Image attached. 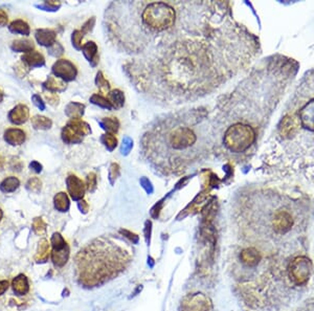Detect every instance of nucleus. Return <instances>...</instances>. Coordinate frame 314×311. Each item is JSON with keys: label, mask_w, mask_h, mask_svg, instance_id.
Segmentation results:
<instances>
[{"label": "nucleus", "mask_w": 314, "mask_h": 311, "mask_svg": "<svg viewBox=\"0 0 314 311\" xmlns=\"http://www.w3.org/2000/svg\"><path fill=\"white\" fill-rule=\"evenodd\" d=\"M309 200L276 191L243 195L233 213L226 256L236 297L252 311H290L307 294L314 274Z\"/></svg>", "instance_id": "obj_1"}, {"label": "nucleus", "mask_w": 314, "mask_h": 311, "mask_svg": "<svg viewBox=\"0 0 314 311\" xmlns=\"http://www.w3.org/2000/svg\"><path fill=\"white\" fill-rule=\"evenodd\" d=\"M201 3L186 2L171 29L154 35H127L124 48L140 53L130 66L132 78L159 99L188 100L209 92L217 75L215 30L199 10ZM217 78V77H216Z\"/></svg>", "instance_id": "obj_2"}, {"label": "nucleus", "mask_w": 314, "mask_h": 311, "mask_svg": "<svg viewBox=\"0 0 314 311\" xmlns=\"http://www.w3.org/2000/svg\"><path fill=\"white\" fill-rule=\"evenodd\" d=\"M131 260L132 252L126 245L109 237H101L78 252L74 275L84 287H97L125 271Z\"/></svg>", "instance_id": "obj_3"}, {"label": "nucleus", "mask_w": 314, "mask_h": 311, "mask_svg": "<svg viewBox=\"0 0 314 311\" xmlns=\"http://www.w3.org/2000/svg\"><path fill=\"white\" fill-rule=\"evenodd\" d=\"M161 127L166 129V132L160 128H158V133L154 131L150 136L157 137V143L147 142V147L157 145L158 158L167 152V158L169 160L167 167L169 169L176 170L184 168L185 163L191 160V155H194V152H196L194 150L198 142L196 132L193 127H189L188 123L174 118Z\"/></svg>", "instance_id": "obj_4"}, {"label": "nucleus", "mask_w": 314, "mask_h": 311, "mask_svg": "<svg viewBox=\"0 0 314 311\" xmlns=\"http://www.w3.org/2000/svg\"><path fill=\"white\" fill-rule=\"evenodd\" d=\"M32 300V284L30 277L20 273L10 280V288L2 298L0 305L7 311H22Z\"/></svg>", "instance_id": "obj_5"}, {"label": "nucleus", "mask_w": 314, "mask_h": 311, "mask_svg": "<svg viewBox=\"0 0 314 311\" xmlns=\"http://www.w3.org/2000/svg\"><path fill=\"white\" fill-rule=\"evenodd\" d=\"M255 141V131L247 124L237 123L227 128L223 137L226 148L234 153H241L250 149Z\"/></svg>", "instance_id": "obj_6"}, {"label": "nucleus", "mask_w": 314, "mask_h": 311, "mask_svg": "<svg viewBox=\"0 0 314 311\" xmlns=\"http://www.w3.org/2000/svg\"><path fill=\"white\" fill-rule=\"evenodd\" d=\"M92 133V129L86 122L81 120H71L62 129V140L66 144H80L84 136Z\"/></svg>", "instance_id": "obj_7"}, {"label": "nucleus", "mask_w": 314, "mask_h": 311, "mask_svg": "<svg viewBox=\"0 0 314 311\" xmlns=\"http://www.w3.org/2000/svg\"><path fill=\"white\" fill-rule=\"evenodd\" d=\"M53 73L57 77L60 78L62 81L70 82L76 79L78 75L77 67L69 60L60 59L53 65Z\"/></svg>", "instance_id": "obj_8"}, {"label": "nucleus", "mask_w": 314, "mask_h": 311, "mask_svg": "<svg viewBox=\"0 0 314 311\" xmlns=\"http://www.w3.org/2000/svg\"><path fill=\"white\" fill-rule=\"evenodd\" d=\"M67 190L73 200H80L83 198L85 193V185L76 175H69L66 179Z\"/></svg>", "instance_id": "obj_9"}, {"label": "nucleus", "mask_w": 314, "mask_h": 311, "mask_svg": "<svg viewBox=\"0 0 314 311\" xmlns=\"http://www.w3.org/2000/svg\"><path fill=\"white\" fill-rule=\"evenodd\" d=\"M10 122L14 125H22L30 119V109L27 105L18 104L9 112Z\"/></svg>", "instance_id": "obj_10"}, {"label": "nucleus", "mask_w": 314, "mask_h": 311, "mask_svg": "<svg viewBox=\"0 0 314 311\" xmlns=\"http://www.w3.org/2000/svg\"><path fill=\"white\" fill-rule=\"evenodd\" d=\"M301 124L308 130H314V99L306 104L300 110Z\"/></svg>", "instance_id": "obj_11"}, {"label": "nucleus", "mask_w": 314, "mask_h": 311, "mask_svg": "<svg viewBox=\"0 0 314 311\" xmlns=\"http://www.w3.org/2000/svg\"><path fill=\"white\" fill-rule=\"evenodd\" d=\"M3 138L11 146H21L27 140V134L22 129L9 128L5 130Z\"/></svg>", "instance_id": "obj_12"}, {"label": "nucleus", "mask_w": 314, "mask_h": 311, "mask_svg": "<svg viewBox=\"0 0 314 311\" xmlns=\"http://www.w3.org/2000/svg\"><path fill=\"white\" fill-rule=\"evenodd\" d=\"M35 38L40 45L51 47L56 43L57 34L53 30L39 29L35 32Z\"/></svg>", "instance_id": "obj_13"}, {"label": "nucleus", "mask_w": 314, "mask_h": 311, "mask_svg": "<svg viewBox=\"0 0 314 311\" xmlns=\"http://www.w3.org/2000/svg\"><path fill=\"white\" fill-rule=\"evenodd\" d=\"M21 62L27 65L28 67H41L45 64V59L42 54L37 51H31L30 53L24 54L21 57Z\"/></svg>", "instance_id": "obj_14"}, {"label": "nucleus", "mask_w": 314, "mask_h": 311, "mask_svg": "<svg viewBox=\"0 0 314 311\" xmlns=\"http://www.w3.org/2000/svg\"><path fill=\"white\" fill-rule=\"evenodd\" d=\"M291 311H314V274L312 277L310 288L307 294H306V297Z\"/></svg>", "instance_id": "obj_15"}, {"label": "nucleus", "mask_w": 314, "mask_h": 311, "mask_svg": "<svg viewBox=\"0 0 314 311\" xmlns=\"http://www.w3.org/2000/svg\"><path fill=\"white\" fill-rule=\"evenodd\" d=\"M84 109L85 105L80 104V103H69L67 105V107L65 108V113L66 116L70 118L71 120H80L84 114Z\"/></svg>", "instance_id": "obj_16"}, {"label": "nucleus", "mask_w": 314, "mask_h": 311, "mask_svg": "<svg viewBox=\"0 0 314 311\" xmlns=\"http://www.w3.org/2000/svg\"><path fill=\"white\" fill-rule=\"evenodd\" d=\"M9 30L13 34H20L23 36H29L31 34V28L29 23L22 19H17L11 22Z\"/></svg>", "instance_id": "obj_17"}, {"label": "nucleus", "mask_w": 314, "mask_h": 311, "mask_svg": "<svg viewBox=\"0 0 314 311\" xmlns=\"http://www.w3.org/2000/svg\"><path fill=\"white\" fill-rule=\"evenodd\" d=\"M11 48L16 53L27 54L34 51V43H32V41L28 39H18L13 41Z\"/></svg>", "instance_id": "obj_18"}, {"label": "nucleus", "mask_w": 314, "mask_h": 311, "mask_svg": "<svg viewBox=\"0 0 314 311\" xmlns=\"http://www.w3.org/2000/svg\"><path fill=\"white\" fill-rule=\"evenodd\" d=\"M20 186V181L15 176H10L4 178L0 184V190L3 193H13L18 189Z\"/></svg>", "instance_id": "obj_19"}, {"label": "nucleus", "mask_w": 314, "mask_h": 311, "mask_svg": "<svg viewBox=\"0 0 314 311\" xmlns=\"http://www.w3.org/2000/svg\"><path fill=\"white\" fill-rule=\"evenodd\" d=\"M43 87L52 93H59L65 91L66 84L61 80H58L54 77H49L43 83Z\"/></svg>", "instance_id": "obj_20"}, {"label": "nucleus", "mask_w": 314, "mask_h": 311, "mask_svg": "<svg viewBox=\"0 0 314 311\" xmlns=\"http://www.w3.org/2000/svg\"><path fill=\"white\" fill-rule=\"evenodd\" d=\"M55 208L60 212H67L69 209V199L65 193H58L54 198Z\"/></svg>", "instance_id": "obj_21"}, {"label": "nucleus", "mask_w": 314, "mask_h": 311, "mask_svg": "<svg viewBox=\"0 0 314 311\" xmlns=\"http://www.w3.org/2000/svg\"><path fill=\"white\" fill-rule=\"evenodd\" d=\"M31 125L36 130H47L52 127L53 122L46 117L35 116L31 118Z\"/></svg>", "instance_id": "obj_22"}, {"label": "nucleus", "mask_w": 314, "mask_h": 311, "mask_svg": "<svg viewBox=\"0 0 314 311\" xmlns=\"http://www.w3.org/2000/svg\"><path fill=\"white\" fill-rule=\"evenodd\" d=\"M82 51H83V54L85 56V58L89 61V62H94L95 60H97V46L93 41L90 42H87L83 47H82Z\"/></svg>", "instance_id": "obj_23"}, {"label": "nucleus", "mask_w": 314, "mask_h": 311, "mask_svg": "<svg viewBox=\"0 0 314 311\" xmlns=\"http://www.w3.org/2000/svg\"><path fill=\"white\" fill-rule=\"evenodd\" d=\"M100 124L102 125V127L105 130L109 131V132H111V133L118 132L119 126H120L119 121L117 119H113V118H106L100 123Z\"/></svg>", "instance_id": "obj_24"}, {"label": "nucleus", "mask_w": 314, "mask_h": 311, "mask_svg": "<svg viewBox=\"0 0 314 311\" xmlns=\"http://www.w3.org/2000/svg\"><path fill=\"white\" fill-rule=\"evenodd\" d=\"M109 99H110V103L113 106H115L117 108L122 107L124 105V101H125V96H124V93L121 91H113L109 93Z\"/></svg>", "instance_id": "obj_25"}, {"label": "nucleus", "mask_w": 314, "mask_h": 311, "mask_svg": "<svg viewBox=\"0 0 314 311\" xmlns=\"http://www.w3.org/2000/svg\"><path fill=\"white\" fill-rule=\"evenodd\" d=\"M90 102L97 105V106H100V107H103V108H107V109L112 108L111 103L100 94H94L92 97H90Z\"/></svg>", "instance_id": "obj_26"}, {"label": "nucleus", "mask_w": 314, "mask_h": 311, "mask_svg": "<svg viewBox=\"0 0 314 311\" xmlns=\"http://www.w3.org/2000/svg\"><path fill=\"white\" fill-rule=\"evenodd\" d=\"M102 142L107 147V149L110 150V151H112L115 147H117V144H118L117 138H115L111 133H107V134L103 135Z\"/></svg>", "instance_id": "obj_27"}, {"label": "nucleus", "mask_w": 314, "mask_h": 311, "mask_svg": "<svg viewBox=\"0 0 314 311\" xmlns=\"http://www.w3.org/2000/svg\"><path fill=\"white\" fill-rule=\"evenodd\" d=\"M82 39H83V32L82 31H74L72 32L71 36V41H72V45L76 50H82Z\"/></svg>", "instance_id": "obj_28"}, {"label": "nucleus", "mask_w": 314, "mask_h": 311, "mask_svg": "<svg viewBox=\"0 0 314 311\" xmlns=\"http://www.w3.org/2000/svg\"><path fill=\"white\" fill-rule=\"evenodd\" d=\"M95 82H96L97 87H100L102 91H104V92H108L109 91V83L105 80L103 73L101 71L97 73Z\"/></svg>", "instance_id": "obj_29"}, {"label": "nucleus", "mask_w": 314, "mask_h": 311, "mask_svg": "<svg viewBox=\"0 0 314 311\" xmlns=\"http://www.w3.org/2000/svg\"><path fill=\"white\" fill-rule=\"evenodd\" d=\"M27 187L31 192H38L41 189V182L39 178H31L27 184Z\"/></svg>", "instance_id": "obj_30"}, {"label": "nucleus", "mask_w": 314, "mask_h": 311, "mask_svg": "<svg viewBox=\"0 0 314 311\" xmlns=\"http://www.w3.org/2000/svg\"><path fill=\"white\" fill-rule=\"evenodd\" d=\"M48 53L51 54L52 56H54V57H59V56H61L64 53V48H63V46L60 43L56 42L54 45H52L51 47H48Z\"/></svg>", "instance_id": "obj_31"}, {"label": "nucleus", "mask_w": 314, "mask_h": 311, "mask_svg": "<svg viewBox=\"0 0 314 311\" xmlns=\"http://www.w3.org/2000/svg\"><path fill=\"white\" fill-rule=\"evenodd\" d=\"M96 187V176L94 173H90L87 175V189L93 192Z\"/></svg>", "instance_id": "obj_32"}, {"label": "nucleus", "mask_w": 314, "mask_h": 311, "mask_svg": "<svg viewBox=\"0 0 314 311\" xmlns=\"http://www.w3.org/2000/svg\"><path fill=\"white\" fill-rule=\"evenodd\" d=\"M38 7L45 9V11H56L58 7H60V3L54 2V1H46L42 5H38Z\"/></svg>", "instance_id": "obj_33"}, {"label": "nucleus", "mask_w": 314, "mask_h": 311, "mask_svg": "<svg viewBox=\"0 0 314 311\" xmlns=\"http://www.w3.org/2000/svg\"><path fill=\"white\" fill-rule=\"evenodd\" d=\"M31 101L32 103H34L37 107L40 109V110H44L45 109V104L43 102V100L41 99V96L39 94H34L31 96Z\"/></svg>", "instance_id": "obj_34"}, {"label": "nucleus", "mask_w": 314, "mask_h": 311, "mask_svg": "<svg viewBox=\"0 0 314 311\" xmlns=\"http://www.w3.org/2000/svg\"><path fill=\"white\" fill-rule=\"evenodd\" d=\"M10 288V280H1L0 281V298H2L5 292Z\"/></svg>", "instance_id": "obj_35"}, {"label": "nucleus", "mask_w": 314, "mask_h": 311, "mask_svg": "<svg viewBox=\"0 0 314 311\" xmlns=\"http://www.w3.org/2000/svg\"><path fill=\"white\" fill-rule=\"evenodd\" d=\"M30 169L35 172V173H40L41 171H42V165H41L40 162L36 161V160H32L31 163H30Z\"/></svg>", "instance_id": "obj_36"}, {"label": "nucleus", "mask_w": 314, "mask_h": 311, "mask_svg": "<svg viewBox=\"0 0 314 311\" xmlns=\"http://www.w3.org/2000/svg\"><path fill=\"white\" fill-rule=\"evenodd\" d=\"M7 22H9V16L3 10H0V28L5 27Z\"/></svg>", "instance_id": "obj_37"}, {"label": "nucleus", "mask_w": 314, "mask_h": 311, "mask_svg": "<svg viewBox=\"0 0 314 311\" xmlns=\"http://www.w3.org/2000/svg\"><path fill=\"white\" fill-rule=\"evenodd\" d=\"M94 24V18H92L90 20H88L84 26H83V28H82V32H83V34H85V32H88L89 31H92L93 30V26Z\"/></svg>", "instance_id": "obj_38"}, {"label": "nucleus", "mask_w": 314, "mask_h": 311, "mask_svg": "<svg viewBox=\"0 0 314 311\" xmlns=\"http://www.w3.org/2000/svg\"><path fill=\"white\" fill-rule=\"evenodd\" d=\"M131 147H132V142L130 141V138H126V140L124 141V143H123L122 151H124V150H125V148H127V153H128V151L130 150Z\"/></svg>", "instance_id": "obj_39"}, {"label": "nucleus", "mask_w": 314, "mask_h": 311, "mask_svg": "<svg viewBox=\"0 0 314 311\" xmlns=\"http://www.w3.org/2000/svg\"><path fill=\"white\" fill-rule=\"evenodd\" d=\"M46 97H47L48 102L51 103V104H54V102H56L58 104V101H59V97H58L56 94H54V95H46Z\"/></svg>", "instance_id": "obj_40"}, {"label": "nucleus", "mask_w": 314, "mask_h": 311, "mask_svg": "<svg viewBox=\"0 0 314 311\" xmlns=\"http://www.w3.org/2000/svg\"><path fill=\"white\" fill-rule=\"evenodd\" d=\"M4 163H5L4 158H3L2 156H0V171H2V170H3V168H4Z\"/></svg>", "instance_id": "obj_41"}, {"label": "nucleus", "mask_w": 314, "mask_h": 311, "mask_svg": "<svg viewBox=\"0 0 314 311\" xmlns=\"http://www.w3.org/2000/svg\"><path fill=\"white\" fill-rule=\"evenodd\" d=\"M3 97H4V93L2 92V89L0 88V103H1L3 101Z\"/></svg>", "instance_id": "obj_42"}, {"label": "nucleus", "mask_w": 314, "mask_h": 311, "mask_svg": "<svg viewBox=\"0 0 314 311\" xmlns=\"http://www.w3.org/2000/svg\"><path fill=\"white\" fill-rule=\"evenodd\" d=\"M2 217H3V212H2V210H1V209H0V221H1Z\"/></svg>", "instance_id": "obj_43"}, {"label": "nucleus", "mask_w": 314, "mask_h": 311, "mask_svg": "<svg viewBox=\"0 0 314 311\" xmlns=\"http://www.w3.org/2000/svg\"><path fill=\"white\" fill-rule=\"evenodd\" d=\"M290 311H291V310H290Z\"/></svg>", "instance_id": "obj_44"}]
</instances>
